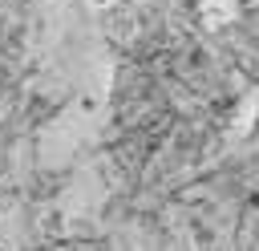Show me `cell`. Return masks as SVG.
Wrapping results in <instances>:
<instances>
[{"label": "cell", "instance_id": "cell-1", "mask_svg": "<svg viewBox=\"0 0 259 251\" xmlns=\"http://www.w3.org/2000/svg\"><path fill=\"white\" fill-rule=\"evenodd\" d=\"M194 4H198V20L206 28H219V24H227L235 16V4L239 0H194Z\"/></svg>", "mask_w": 259, "mask_h": 251}]
</instances>
